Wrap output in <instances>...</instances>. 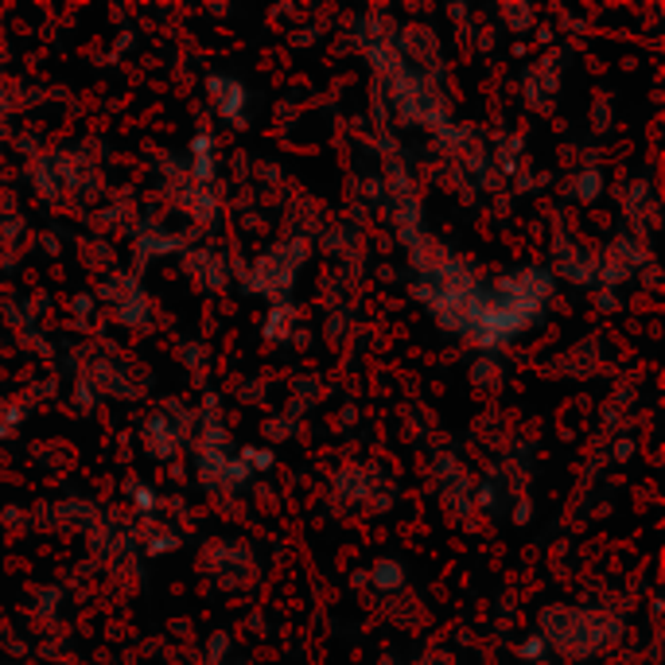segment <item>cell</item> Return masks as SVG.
Instances as JSON below:
<instances>
[]
</instances>
